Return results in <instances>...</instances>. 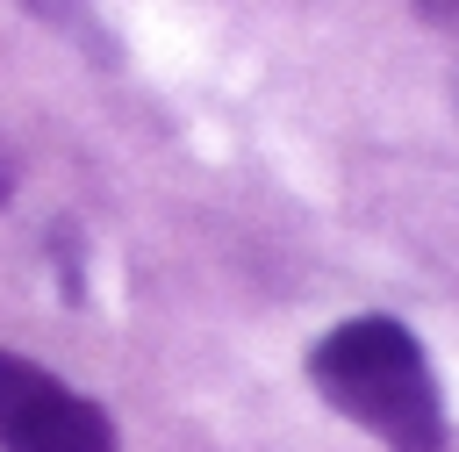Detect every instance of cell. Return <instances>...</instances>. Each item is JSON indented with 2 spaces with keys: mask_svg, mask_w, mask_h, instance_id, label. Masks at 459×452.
I'll use <instances>...</instances> for the list:
<instances>
[{
  "mask_svg": "<svg viewBox=\"0 0 459 452\" xmlns=\"http://www.w3.org/2000/svg\"><path fill=\"white\" fill-rule=\"evenodd\" d=\"M416 7H423L437 29H459V0H416Z\"/></svg>",
  "mask_w": 459,
  "mask_h": 452,
  "instance_id": "277c9868",
  "label": "cell"
},
{
  "mask_svg": "<svg viewBox=\"0 0 459 452\" xmlns=\"http://www.w3.org/2000/svg\"><path fill=\"white\" fill-rule=\"evenodd\" d=\"M0 452H115V423L36 359L0 352Z\"/></svg>",
  "mask_w": 459,
  "mask_h": 452,
  "instance_id": "7a4b0ae2",
  "label": "cell"
},
{
  "mask_svg": "<svg viewBox=\"0 0 459 452\" xmlns=\"http://www.w3.org/2000/svg\"><path fill=\"white\" fill-rule=\"evenodd\" d=\"M50 29H86V14H93V0H29Z\"/></svg>",
  "mask_w": 459,
  "mask_h": 452,
  "instance_id": "3957f363",
  "label": "cell"
},
{
  "mask_svg": "<svg viewBox=\"0 0 459 452\" xmlns=\"http://www.w3.org/2000/svg\"><path fill=\"white\" fill-rule=\"evenodd\" d=\"M316 395L387 452H445V395L430 352L394 316H351L308 352Z\"/></svg>",
  "mask_w": 459,
  "mask_h": 452,
  "instance_id": "6da1fadb",
  "label": "cell"
}]
</instances>
